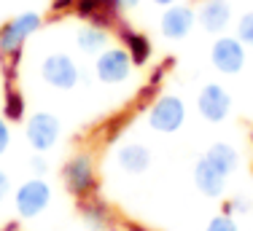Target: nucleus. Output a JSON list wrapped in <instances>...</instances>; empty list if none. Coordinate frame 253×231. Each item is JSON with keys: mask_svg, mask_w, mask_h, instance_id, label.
I'll use <instances>...</instances> for the list:
<instances>
[{"mask_svg": "<svg viewBox=\"0 0 253 231\" xmlns=\"http://www.w3.org/2000/svg\"><path fill=\"white\" fill-rule=\"evenodd\" d=\"M41 24H43V16L38 11H22L0 24V59H3V65L19 68L22 48H25L27 38H33L41 30Z\"/></svg>", "mask_w": 253, "mask_h": 231, "instance_id": "f257e3e1", "label": "nucleus"}, {"mask_svg": "<svg viewBox=\"0 0 253 231\" xmlns=\"http://www.w3.org/2000/svg\"><path fill=\"white\" fill-rule=\"evenodd\" d=\"M62 183L70 196H76V199H86L97 191V167H94V156L89 151H76L65 161Z\"/></svg>", "mask_w": 253, "mask_h": 231, "instance_id": "f03ea898", "label": "nucleus"}, {"mask_svg": "<svg viewBox=\"0 0 253 231\" xmlns=\"http://www.w3.org/2000/svg\"><path fill=\"white\" fill-rule=\"evenodd\" d=\"M148 129H154L156 135H175L180 126L186 124V102L178 94H159L148 105L146 113Z\"/></svg>", "mask_w": 253, "mask_h": 231, "instance_id": "7ed1b4c3", "label": "nucleus"}, {"mask_svg": "<svg viewBox=\"0 0 253 231\" xmlns=\"http://www.w3.org/2000/svg\"><path fill=\"white\" fill-rule=\"evenodd\" d=\"M41 78L46 86L57 89V92H70L81 81V68L76 59L65 51H51L41 59Z\"/></svg>", "mask_w": 253, "mask_h": 231, "instance_id": "20e7f679", "label": "nucleus"}, {"mask_svg": "<svg viewBox=\"0 0 253 231\" xmlns=\"http://www.w3.org/2000/svg\"><path fill=\"white\" fill-rule=\"evenodd\" d=\"M62 135V121L49 111H38L25 118V140L35 154H49L59 143Z\"/></svg>", "mask_w": 253, "mask_h": 231, "instance_id": "39448f33", "label": "nucleus"}, {"mask_svg": "<svg viewBox=\"0 0 253 231\" xmlns=\"http://www.w3.org/2000/svg\"><path fill=\"white\" fill-rule=\"evenodd\" d=\"M51 204V186L46 178H27L25 183H19V188L14 191V210L19 218H38L41 212Z\"/></svg>", "mask_w": 253, "mask_h": 231, "instance_id": "423d86ee", "label": "nucleus"}, {"mask_svg": "<svg viewBox=\"0 0 253 231\" xmlns=\"http://www.w3.org/2000/svg\"><path fill=\"white\" fill-rule=\"evenodd\" d=\"M132 57L124 46H108L94 57V76L105 86H119L132 76Z\"/></svg>", "mask_w": 253, "mask_h": 231, "instance_id": "0eeeda50", "label": "nucleus"}, {"mask_svg": "<svg viewBox=\"0 0 253 231\" xmlns=\"http://www.w3.org/2000/svg\"><path fill=\"white\" fill-rule=\"evenodd\" d=\"M243 40L237 35H218L213 40V48H210V65L213 70H218L221 76H237L243 73L245 62H248V51H245Z\"/></svg>", "mask_w": 253, "mask_h": 231, "instance_id": "6e6552de", "label": "nucleus"}, {"mask_svg": "<svg viewBox=\"0 0 253 231\" xmlns=\"http://www.w3.org/2000/svg\"><path fill=\"white\" fill-rule=\"evenodd\" d=\"M197 113L208 124H221L232 113V94L221 83H205L197 94Z\"/></svg>", "mask_w": 253, "mask_h": 231, "instance_id": "1a4fd4ad", "label": "nucleus"}, {"mask_svg": "<svg viewBox=\"0 0 253 231\" xmlns=\"http://www.w3.org/2000/svg\"><path fill=\"white\" fill-rule=\"evenodd\" d=\"M197 27V11L191 5L172 3L162 11L159 16V33L167 40H183L191 35V30Z\"/></svg>", "mask_w": 253, "mask_h": 231, "instance_id": "9d476101", "label": "nucleus"}, {"mask_svg": "<svg viewBox=\"0 0 253 231\" xmlns=\"http://www.w3.org/2000/svg\"><path fill=\"white\" fill-rule=\"evenodd\" d=\"M119 5L116 0H73V14L84 22L100 24V27L111 30L119 22Z\"/></svg>", "mask_w": 253, "mask_h": 231, "instance_id": "9b49d317", "label": "nucleus"}, {"mask_svg": "<svg viewBox=\"0 0 253 231\" xmlns=\"http://www.w3.org/2000/svg\"><path fill=\"white\" fill-rule=\"evenodd\" d=\"M154 161V154L148 145L143 143H122L116 148V167L122 169L124 175H132V178H137V175H146L148 167H151Z\"/></svg>", "mask_w": 253, "mask_h": 231, "instance_id": "f8f14e48", "label": "nucleus"}, {"mask_svg": "<svg viewBox=\"0 0 253 231\" xmlns=\"http://www.w3.org/2000/svg\"><path fill=\"white\" fill-rule=\"evenodd\" d=\"M197 24L210 35H221L232 24V3L229 0H202L197 8Z\"/></svg>", "mask_w": 253, "mask_h": 231, "instance_id": "ddd939ff", "label": "nucleus"}, {"mask_svg": "<svg viewBox=\"0 0 253 231\" xmlns=\"http://www.w3.org/2000/svg\"><path fill=\"white\" fill-rule=\"evenodd\" d=\"M191 178H194V186L197 191L202 193V196L208 199H221L226 191V175L221 172V169H215L213 164H210L205 156H200L194 164V172H191Z\"/></svg>", "mask_w": 253, "mask_h": 231, "instance_id": "4468645a", "label": "nucleus"}, {"mask_svg": "<svg viewBox=\"0 0 253 231\" xmlns=\"http://www.w3.org/2000/svg\"><path fill=\"white\" fill-rule=\"evenodd\" d=\"M113 30H116V38L122 40V46L129 51L132 57V65H146L148 59H151V40L146 38L143 33H137L135 27H132L129 22L119 19L116 24H113Z\"/></svg>", "mask_w": 253, "mask_h": 231, "instance_id": "2eb2a0df", "label": "nucleus"}, {"mask_svg": "<svg viewBox=\"0 0 253 231\" xmlns=\"http://www.w3.org/2000/svg\"><path fill=\"white\" fill-rule=\"evenodd\" d=\"M78 212H81L84 223L92 231H111L113 229V210L102 202L97 193H92L86 199H78Z\"/></svg>", "mask_w": 253, "mask_h": 231, "instance_id": "dca6fc26", "label": "nucleus"}, {"mask_svg": "<svg viewBox=\"0 0 253 231\" xmlns=\"http://www.w3.org/2000/svg\"><path fill=\"white\" fill-rule=\"evenodd\" d=\"M76 46H78V51L97 57L102 48L111 46V30L92 24V22H84V27H78V33H76Z\"/></svg>", "mask_w": 253, "mask_h": 231, "instance_id": "f3484780", "label": "nucleus"}, {"mask_svg": "<svg viewBox=\"0 0 253 231\" xmlns=\"http://www.w3.org/2000/svg\"><path fill=\"white\" fill-rule=\"evenodd\" d=\"M202 156L213 164L215 169H221L226 178H229V175H234V172H237V167H240V151L234 148V145H229V143H213Z\"/></svg>", "mask_w": 253, "mask_h": 231, "instance_id": "a211bd4d", "label": "nucleus"}, {"mask_svg": "<svg viewBox=\"0 0 253 231\" xmlns=\"http://www.w3.org/2000/svg\"><path fill=\"white\" fill-rule=\"evenodd\" d=\"M25 94L19 92V86L16 83H5L3 89V118L8 121V124H14V121H22L25 118Z\"/></svg>", "mask_w": 253, "mask_h": 231, "instance_id": "6ab92c4d", "label": "nucleus"}, {"mask_svg": "<svg viewBox=\"0 0 253 231\" xmlns=\"http://www.w3.org/2000/svg\"><path fill=\"white\" fill-rule=\"evenodd\" d=\"M205 231H240V226H237V221H234V215L218 212V215H213V218L208 221Z\"/></svg>", "mask_w": 253, "mask_h": 231, "instance_id": "aec40b11", "label": "nucleus"}, {"mask_svg": "<svg viewBox=\"0 0 253 231\" xmlns=\"http://www.w3.org/2000/svg\"><path fill=\"white\" fill-rule=\"evenodd\" d=\"M237 38L243 40L245 46L253 48V11H245L237 19Z\"/></svg>", "mask_w": 253, "mask_h": 231, "instance_id": "412c9836", "label": "nucleus"}, {"mask_svg": "<svg viewBox=\"0 0 253 231\" xmlns=\"http://www.w3.org/2000/svg\"><path fill=\"white\" fill-rule=\"evenodd\" d=\"M253 207V202L248 196H232V199H226L224 202V212L226 215H248Z\"/></svg>", "mask_w": 253, "mask_h": 231, "instance_id": "4be33fe9", "label": "nucleus"}, {"mask_svg": "<svg viewBox=\"0 0 253 231\" xmlns=\"http://www.w3.org/2000/svg\"><path fill=\"white\" fill-rule=\"evenodd\" d=\"M30 172H33L35 178H46V172H49V161H46L43 154L30 156Z\"/></svg>", "mask_w": 253, "mask_h": 231, "instance_id": "5701e85b", "label": "nucleus"}, {"mask_svg": "<svg viewBox=\"0 0 253 231\" xmlns=\"http://www.w3.org/2000/svg\"><path fill=\"white\" fill-rule=\"evenodd\" d=\"M8 148H11V126H8V121L0 116V159L5 156Z\"/></svg>", "mask_w": 253, "mask_h": 231, "instance_id": "b1692460", "label": "nucleus"}, {"mask_svg": "<svg viewBox=\"0 0 253 231\" xmlns=\"http://www.w3.org/2000/svg\"><path fill=\"white\" fill-rule=\"evenodd\" d=\"M14 191V186H11V178H8V172L5 169H0V204L8 199V193Z\"/></svg>", "mask_w": 253, "mask_h": 231, "instance_id": "393cba45", "label": "nucleus"}, {"mask_svg": "<svg viewBox=\"0 0 253 231\" xmlns=\"http://www.w3.org/2000/svg\"><path fill=\"white\" fill-rule=\"evenodd\" d=\"M116 5L122 11H132V8H137V5H140V0H116Z\"/></svg>", "mask_w": 253, "mask_h": 231, "instance_id": "a878e982", "label": "nucleus"}, {"mask_svg": "<svg viewBox=\"0 0 253 231\" xmlns=\"http://www.w3.org/2000/svg\"><path fill=\"white\" fill-rule=\"evenodd\" d=\"M51 8L54 11H59V8H73V0H54V3H51Z\"/></svg>", "mask_w": 253, "mask_h": 231, "instance_id": "bb28decb", "label": "nucleus"}, {"mask_svg": "<svg viewBox=\"0 0 253 231\" xmlns=\"http://www.w3.org/2000/svg\"><path fill=\"white\" fill-rule=\"evenodd\" d=\"M154 5H162V8H167V5H172V3H178V0H151Z\"/></svg>", "mask_w": 253, "mask_h": 231, "instance_id": "cd10ccee", "label": "nucleus"}]
</instances>
